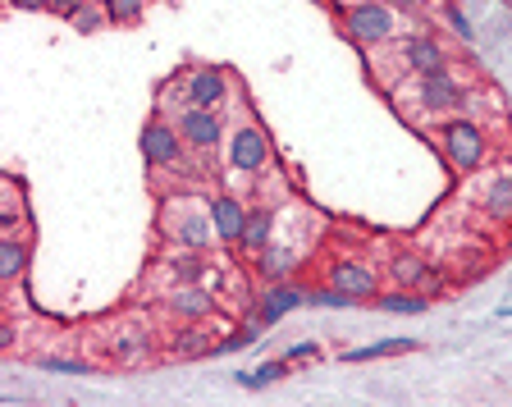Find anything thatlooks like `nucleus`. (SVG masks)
I'll return each mask as SVG.
<instances>
[{"mask_svg": "<svg viewBox=\"0 0 512 407\" xmlns=\"http://www.w3.org/2000/svg\"><path fill=\"white\" fill-rule=\"evenodd\" d=\"M394 92V106L403 119H412L416 129H430L439 119H453L458 110H467V87L453 69H435V74L407 78L403 87H389Z\"/></svg>", "mask_w": 512, "mask_h": 407, "instance_id": "obj_1", "label": "nucleus"}, {"mask_svg": "<svg viewBox=\"0 0 512 407\" xmlns=\"http://www.w3.org/2000/svg\"><path fill=\"white\" fill-rule=\"evenodd\" d=\"M430 138H435L439 156H444L448 165L458 174H476L490 165L494 156V138L485 124H476V119L467 115H453V119H439L435 129H430Z\"/></svg>", "mask_w": 512, "mask_h": 407, "instance_id": "obj_2", "label": "nucleus"}, {"mask_svg": "<svg viewBox=\"0 0 512 407\" xmlns=\"http://www.w3.org/2000/svg\"><path fill=\"white\" fill-rule=\"evenodd\" d=\"M160 238H170L174 247L188 252H206L215 243V220H211V202L197 193H174L160 202Z\"/></svg>", "mask_w": 512, "mask_h": 407, "instance_id": "obj_3", "label": "nucleus"}, {"mask_svg": "<svg viewBox=\"0 0 512 407\" xmlns=\"http://www.w3.org/2000/svg\"><path fill=\"white\" fill-rule=\"evenodd\" d=\"M380 65V83L394 87V78H421V74H435V69L448 65V46L439 42L435 33H407L398 42H389V55L375 60Z\"/></svg>", "mask_w": 512, "mask_h": 407, "instance_id": "obj_4", "label": "nucleus"}, {"mask_svg": "<svg viewBox=\"0 0 512 407\" xmlns=\"http://www.w3.org/2000/svg\"><path fill=\"white\" fill-rule=\"evenodd\" d=\"M403 23V10L389 5V0H352L343 10V37L352 46H362V51H380V46L398 42Z\"/></svg>", "mask_w": 512, "mask_h": 407, "instance_id": "obj_5", "label": "nucleus"}, {"mask_svg": "<svg viewBox=\"0 0 512 407\" xmlns=\"http://www.w3.org/2000/svg\"><path fill=\"white\" fill-rule=\"evenodd\" d=\"M224 165H229V174H238V179H256V174H266L270 165H275L270 133L261 129V124H252V119L234 124L229 138H224Z\"/></svg>", "mask_w": 512, "mask_h": 407, "instance_id": "obj_6", "label": "nucleus"}, {"mask_svg": "<svg viewBox=\"0 0 512 407\" xmlns=\"http://www.w3.org/2000/svg\"><path fill=\"white\" fill-rule=\"evenodd\" d=\"M183 83V97L188 106H202V110H224L234 101V74L224 65H188L179 74Z\"/></svg>", "mask_w": 512, "mask_h": 407, "instance_id": "obj_7", "label": "nucleus"}, {"mask_svg": "<svg viewBox=\"0 0 512 407\" xmlns=\"http://www.w3.org/2000/svg\"><path fill=\"white\" fill-rule=\"evenodd\" d=\"M142 156H147L151 170H179L183 156H192L188 142H183L179 124H174L170 115H151L147 124H142Z\"/></svg>", "mask_w": 512, "mask_h": 407, "instance_id": "obj_8", "label": "nucleus"}, {"mask_svg": "<svg viewBox=\"0 0 512 407\" xmlns=\"http://www.w3.org/2000/svg\"><path fill=\"white\" fill-rule=\"evenodd\" d=\"M174 124H179V133H183V142H188L192 156H215V151L224 147V119H220V110L183 106L179 115H174Z\"/></svg>", "mask_w": 512, "mask_h": 407, "instance_id": "obj_9", "label": "nucleus"}, {"mask_svg": "<svg viewBox=\"0 0 512 407\" xmlns=\"http://www.w3.org/2000/svg\"><path fill=\"white\" fill-rule=\"evenodd\" d=\"M325 284L339 289L348 302H375L380 298V275H375V266H366V261H357V257L334 261V266L325 270Z\"/></svg>", "mask_w": 512, "mask_h": 407, "instance_id": "obj_10", "label": "nucleus"}, {"mask_svg": "<svg viewBox=\"0 0 512 407\" xmlns=\"http://www.w3.org/2000/svg\"><path fill=\"white\" fill-rule=\"evenodd\" d=\"M211 220H215V243L238 252V243H243V225H247V202L243 197L238 193L211 197Z\"/></svg>", "mask_w": 512, "mask_h": 407, "instance_id": "obj_11", "label": "nucleus"}, {"mask_svg": "<svg viewBox=\"0 0 512 407\" xmlns=\"http://www.w3.org/2000/svg\"><path fill=\"white\" fill-rule=\"evenodd\" d=\"M307 298H311V293L302 289V284H293V279H270L266 293H261V307H256V321H261V325L270 330V325L284 321L288 311L302 307Z\"/></svg>", "mask_w": 512, "mask_h": 407, "instance_id": "obj_12", "label": "nucleus"}, {"mask_svg": "<svg viewBox=\"0 0 512 407\" xmlns=\"http://www.w3.org/2000/svg\"><path fill=\"white\" fill-rule=\"evenodd\" d=\"M275 225H279V211L275 206H247V225H243V243H238V257L243 261H256L275 243Z\"/></svg>", "mask_w": 512, "mask_h": 407, "instance_id": "obj_13", "label": "nucleus"}, {"mask_svg": "<svg viewBox=\"0 0 512 407\" xmlns=\"http://www.w3.org/2000/svg\"><path fill=\"white\" fill-rule=\"evenodd\" d=\"M165 307H170V316H179V321H206L215 311V293H206L197 279H192V284H170Z\"/></svg>", "mask_w": 512, "mask_h": 407, "instance_id": "obj_14", "label": "nucleus"}, {"mask_svg": "<svg viewBox=\"0 0 512 407\" xmlns=\"http://www.w3.org/2000/svg\"><path fill=\"white\" fill-rule=\"evenodd\" d=\"M480 211H485V220H494V225L512 229V170H503L499 179L480 193Z\"/></svg>", "mask_w": 512, "mask_h": 407, "instance_id": "obj_15", "label": "nucleus"}, {"mask_svg": "<svg viewBox=\"0 0 512 407\" xmlns=\"http://www.w3.org/2000/svg\"><path fill=\"white\" fill-rule=\"evenodd\" d=\"M32 261V243L23 234H5L0 238V284H19L23 270Z\"/></svg>", "mask_w": 512, "mask_h": 407, "instance_id": "obj_16", "label": "nucleus"}, {"mask_svg": "<svg viewBox=\"0 0 512 407\" xmlns=\"http://www.w3.org/2000/svg\"><path fill=\"white\" fill-rule=\"evenodd\" d=\"M389 275H394L398 289H416V293L430 289V261L421 257V252H398V257L389 261Z\"/></svg>", "mask_w": 512, "mask_h": 407, "instance_id": "obj_17", "label": "nucleus"}, {"mask_svg": "<svg viewBox=\"0 0 512 407\" xmlns=\"http://www.w3.org/2000/svg\"><path fill=\"white\" fill-rule=\"evenodd\" d=\"M298 261H302L298 252H288V247L270 243L266 252H261V257L252 261V266L261 270V279H266V284H270V279H288V275H293V270H298Z\"/></svg>", "mask_w": 512, "mask_h": 407, "instance_id": "obj_18", "label": "nucleus"}, {"mask_svg": "<svg viewBox=\"0 0 512 407\" xmlns=\"http://www.w3.org/2000/svg\"><path fill=\"white\" fill-rule=\"evenodd\" d=\"M206 353H215L206 321H188L179 334H174V357H206Z\"/></svg>", "mask_w": 512, "mask_h": 407, "instance_id": "obj_19", "label": "nucleus"}, {"mask_svg": "<svg viewBox=\"0 0 512 407\" xmlns=\"http://www.w3.org/2000/svg\"><path fill=\"white\" fill-rule=\"evenodd\" d=\"M375 307L394 311V316H421V311H426V298H421L416 289H398V293H380V298H375Z\"/></svg>", "mask_w": 512, "mask_h": 407, "instance_id": "obj_20", "label": "nucleus"}, {"mask_svg": "<svg viewBox=\"0 0 512 407\" xmlns=\"http://www.w3.org/2000/svg\"><path fill=\"white\" fill-rule=\"evenodd\" d=\"M106 23H110L106 5H101V0H87L83 10H78L74 19H69V28H74L78 37H96V33H101V28H106Z\"/></svg>", "mask_w": 512, "mask_h": 407, "instance_id": "obj_21", "label": "nucleus"}, {"mask_svg": "<svg viewBox=\"0 0 512 407\" xmlns=\"http://www.w3.org/2000/svg\"><path fill=\"white\" fill-rule=\"evenodd\" d=\"M115 28H138L142 14H147V0H101Z\"/></svg>", "mask_w": 512, "mask_h": 407, "instance_id": "obj_22", "label": "nucleus"}, {"mask_svg": "<svg viewBox=\"0 0 512 407\" xmlns=\"http://www.w3.org/2000/svg\"><path fill=\"white\" fill-rule=\"evenodd\" d=\"M416 339H384V343H371V348H352L343 353L348 362H371V357H398V353H412Z\"/></svg>", "mask_w": 512, "mask_h": 407, "instance_id": "obj_23", "label": "nucleus"}, {"mask_svg": "<svg viewBox=\"0 0 512 407\" xmlns=\"http://www.w3.org/2000/svg\"><path fill=\"white\" fill-rule=\"evenodd\" d=\"M202 252H188L179 247V257H170V270H174V284H192V279H202Z\"/></svg>", "mask_w": 512, "mask_h": 407, "instance_id": "obj_24", "label": "nucleus"}, {"mask_svg": "<svg viewBox=\"0 0 512 407\" xmlns=\"http://www.w3.org/2000/svg\"><path fill=\"white\" fill-rule=\"evenodd\" d=\"M5 193H10V202H5V211H0V225H5V234H14V229L28 220V211H23V188L19 183H5Z\"/></svg>", "mask_w": 512, "mask_h": 407, "instance_id": "obj_25", "label": "nucleus"}, {"mask_svg": "<svg viewBox=\"0 0 512 407\" xmlns=\"http://www.w3.org/2000/svg\"><path fill=\"white\" fill-rule=\"evenodd\" d=\"M288 375V362H266L261 371H252V375H238L243 385H252V389H261V385H275V380H284Z\"/></svg>", "mask_w": 512, "mask_h": 407, "instance_id": "obj_26", "label": "nucleus"}, {"mask_svg": "<svg viewBox=\"0 0 512 407\" xmlns=\"http://www.w3.org/2000/svg\"><path fill=\"white\" fill-rule=\"evenodd\" d=\"M83 5H87V0H42V10L46 14H60V19H74Z\"/></svg>", "mask_w": 512, "mask_h": 407, "instance_id": "obj_27", "label": "nucleus"}, {"mask_svg": "<svg viewBox=\"0 0 512 407\" xmlns=\"http://www.w3.org/2000/svg\"><path fill=\"white\" fill-rule=\"evenodd\" d=\"M311 302H320V307H348V298H343L339 289H330V284H320V289H307Z\"/></svg>", "mask_w": 512, "mask_h": 407, "instance_id": "obj_28", "label": "nucleus"}, {"mask_svg": "<svg viewBox=\"0 0 512 407\" xmlns=\"http://www.w3.org/2000/svg\"><path fill=\"white\" fill-rule=\"evenodd\" d=\"M444 19L453 23V33H458V37H471V23L462 19V10H458V5H448V0H444Z\"/></svg>", "mask_w": 512, "mask_h": 407, "instance_id": "obj_29", "label": "nucleus"}, {"mask_svg": "<svg viewBox=\"0 0 512 407\" xmlns=\"http://www.w3.org/2000/svg\"><path fill=\"white\" fill-rule=\"evenodd\" d=\"M42 366H51V371H92L87 362H74V357H46Z\"/></svg>", "mask_w": 512, "mask_h": 407, "instance_id": "obj_30", "label": "nucleus"}, {"mask_svg": "<svg viewBox=\"0 0 512 407\" xmlns=\"http://www.w3.org/2000/svg\"><path fill=\"white\" fill-rule=\"evenodd\" d=\"M316 357V343H298L293 353H288V362H311Z\"/></svg>", "mask_w": 512, "mask_h": 407, "instance_id": "obj_31", "label": "nucleus"}, {"mask_svg": "<svg viewBox=\"0 0 512 407\" xmlns=\"http://www.w3.org/2000/svg\"><path fill=\"white\" fill-rule=\"evenodd\" d=\"M398 10H421V0H394Z\"/></svg>", "mask_w": 512, "mask_h": 407, "instance_id": "obj_32", "label": "nucleus"}]
</instances>
